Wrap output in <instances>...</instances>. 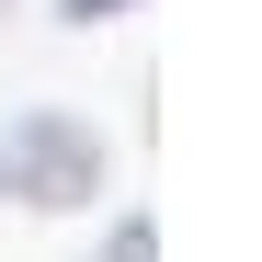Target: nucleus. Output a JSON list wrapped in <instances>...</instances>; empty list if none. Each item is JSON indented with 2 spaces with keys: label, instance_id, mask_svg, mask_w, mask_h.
I'll return each instance as SVG.
<instances>
[{
  "label": "nucleus",
  "instance_id": "1",
  "mask_svg": "<svg viewBox=\"0 0 262 262\" xmlns=\"http://www.w3.org/2000/svg\"><path fill=\"white\" fill-rule=\"evenodd\" d=\"M0 183H12L23 205L69 216V205H92V194H103V137H92L80 114H23V125H12V148H0Z\"/></svg>",
  "mask_w": 262,
  "mask_h": 262
},
{
  "label": "nucleus",
  "instance_id": "2",
  "mask_svg": "<svg viewBox=\"0 0 262 262\" xmlns=\"http://www.w3.org/2000/svg\"><path fill=\"white\" fill-rule=\"evenodd\" d=\"M160 239H148V216H125V239H114V262H148Z\"/></svg>",
  "mask_w": 262,
  "mask_h": 262
},
{
  "label": "nucleus",
  "instance_id": "3",
  "mask_svg": "<svg viewBox=\"0 0 262 262\" xmlns=\"http://www.w3.org/2000/svg\"><path fill=\"white\" fill-rule=\"evenodd\" d=\"M57 12H69V23H103V12H125V0H57Z\"/></svg>",
  "mask_w": 262,
  "mask_h": 262
}]
</instances>
